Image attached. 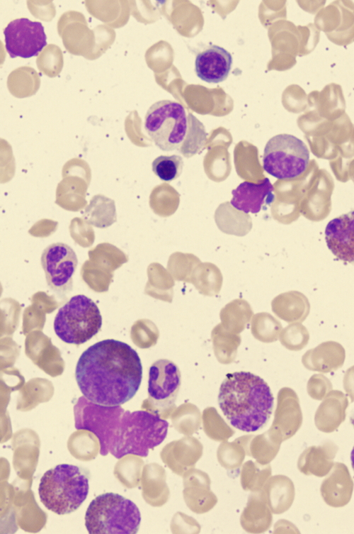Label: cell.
<instances>
[{
  "instance_id": "7a4b0ae2",
  "label": "cell",
  "mask_w": 354,
  "mask_h": 534,
  "mask_svg": "<svg viewBox=\"0 0 354 534\" xmlns=\"http://www.w3.org/2000/svg\"><path fill=\"white\" fill-rule=\"evenodd\" d=\"M75 379L81 394L90 401L105 406H121L137 392L142 365L130 345L106 339L82 352L76 365Z\"/></svg>"
},
{
  "instance_id": "f546056e",
  "label": "cell",
  "mask_w": 354,
  "mask_h": 534,
  "mask_svg": "<svg viewBox=\"0 0 354 534\" xmlns=\"http://www.w3.org/2000/svg\"><path fill=\"white\" fill-rule=\"evenodd\" d=\"M280 445L267 431L260 435H253L249 443L247 455L261 465H267L276 457Z\"/></svg>"
},
{
  "instance_id": "e575fe53",
  "label": "cell",
  "mask_w": 354,
  "mask_h": 534,
  "mask_svg": "<svg viewBox=\"0 0 354 534\" xmlns=\"http://www.w3.org/2000/svg\"><path fill=\"white\" fill-rule=\"evenodd\" d=\"M307 390L312 399L322 400L332 390V384L323 374H314L307 382Z\"/></svg>"
},
{
  "instance_id": "30bf717a",
  "label": "cell",
  "mask_w": 354,
  "mask_h": 534,
  "mask_svg": "<svg viewBox=\"0 0 354 534\" xmlns=\"http://www.w3.org/2000/svg\"><path fill=\"white\" fill-rule=\"evenodd\" d=\"M181 384V374L178 366L168 359H159L149 367L148 401L155 412L173 406ZM157 414V413H156Z\"/></svg>"
},
{
  "instance_id": "8d00e7d4",
  "label": "cell",
  "mask_w": 354,
  "mask_h": 534,
  "mask_svg": "<svg viewBox=\"0 0 354 534\" xmlns=\"http://www.w3.org/2000/svg\"><path fill=\"white\" fill-rule=\"evenodd\" d=\"M274 533H297L299 531L297 530L295 525L291 522L286 520H280L276 522L274 525Z\"/></svg>"
},
{
  "instance_id": "ba28073f",
  "label": "cell",
  "mask_w": 354,
  "mask_h": 534,
  "mask_svg": "<svg viewBox=\"0 0 354 534\" xmlns=\"http://www.w3.org/2000/svg\"><path fill=\"white\" fill-rule=\"evenodd\" d=\"M309 151L305 143L295 135L282 133L272 137L266 143L263 167L278 179H294L307 169Z\"/></svg>"
},
{
  "instance_id": "7402d4cb",
  "label": "cell",
  "mask_w": 354,
  "mask_h": 534,
  "mask_svg": "<svg viewBox=\"0 0 354 534\" xmlns=\"http://www.w3.org/2000/svg\"><path fill=\"white\" fill-rule=\"evenodd\" d=\"M272 522V512L259 491L252 492L240 516L242 528L247 533H262L270 528Z\"/></svg>"
},
{
  "instance_id": "44dd1931",
  "label": "cell",
  "mask_w": 354,
  "mask_h": 534,
  "mask_svg": "<svg viewBox=\"0 0 354 534\" xmlns=\"http://www.w3.org/2000/svg\"><path fill=\"white\" fill-rule=\"evenodd\" d=\"M273 313L287 323H301L305 320L310 311L308 299L297 291L279 294L271 302Z\"/></svg>"
},
{
  "instance_id": "603a6c76",
  "label": "cell",
  "mask_w": 354,
  "mask_h": 534,
  "mask_svg": "<svg viewBox=\"0 0 354 534\" xmlns=\"http://www.w3.org/2000/svg\"><path fill=\"white\" fill-rule=\"evenodd\" d=\"M252 316L250 304L242 299L230 301L220 311L223 328L236 334H239L246 328Z\"/></svg>"
},
{
  "instance_id": "4fadbf2b",
  "label": "cell",
  "mask_w": 354,
  "mask_h": 534,
  "mask_svg": "<svg viewBox=\"0 0 354 534\" xmlns=\"http://www.w3.org/2000/svg\"><path fill=\"white\" fill-rule=\"evenodd\" d=\"M327 247L339 260H354V215L351 211L331 220L325 228Z\"/></svg>"
},
{
  "instance_id": "f1b7e54d",
  "label": "cell",
  "mask_w": 354,
  "mask_h": 534,
  "mask_svg": "<svg viewBox=\"0 0 354 534\" xmlns=\"http://www.w3.org/2000/svg\"><path fill=\"white\" fill-rule=\"evenodd\" d=\"M270 475L271 467L269 464L261 465L258 462L248 460L244 463L241 470L242 489L251 492H258Z\"/></svg>"
},
{
  "instance_id": "5bb4252c",
  "label": "cell",
  "mask_w": 354,
  "mask_h": 534,
  "mask_svg": "<svg viewBox=\"0 0 354 534\" xmlns=\"http://www.w3.org/2000/svg\"><path fill=\"white\" fill-rule=\"evenodd\" d=\"M232 61V55L226 49L216 45H210L196 55L195 71L201 80L219 83L227 78Z\"/></svg>"
},
{
  "instance_id": "9c48e42d",
  "label": "cell",
  "mask_w": 354,
  "mask_h": 534,
  "mask_svg": "<svg viewBox=\"0 0 354 534\" xmlns=\"http://www.w3.org/2000/svg\"><path fill=\"white\" fill-rule=\"evenodd\" d=\"M78 258L72 247L64 243H55L45 247L41 255V265L50 289L59 295L69 293L73 288V275Z\"/></svg>"
},
{
  "instance_id": "6da1fadb",
  "label": "cell",
  "mask_w": 354,
  "mask_h": 534,
  "mask_svg": "<svg viewBox=\"0 0 354 534\" xmlns=\"http://www.w3.org/2000/svg\"><path fill=\"white\" fill-rule=\"evenodd\" d=\"M73 411L75 428L96 436L102 456L110 454L116 459L128 455L147 457L168 433V421L156 413L125 411L121 406H101L84 396L77 399Z\"/></svg>"
},
{
  "instance_id": "277c9868",
  "label": "cell",
  "mask_w": 354,
  "mask_h": 534,
  "mask_svg": "<svg viewBox=\"0 0 354 534\" xmlns=\"http://www.w3.org/2000/svg\"><path fill=\"white\" fill-rule=\"evenodd\" d=\"M88 481L89 474L85 469L69 464L58 465L45 472L40 479V501L56 514H69L87 498Z\"/></svg>"
},
{
  "instance_id": "d590c367",
  "label": "cell",
  "mask_w": 354,
  "mask_h": 534,
  "mask_svg": "<svg viewBox=\"0 0 354 534\" xmlns=\"http://www.w3.org/2000/svg\"><path fill=\"white\" fill-rule=\"evenodd\" d=\"M57 47L54 45H47L38 55L36 62L38 69L45 74L54 76L55 55Z\"/></svg>"
},
{
  "instance_id": "d6a6232c",
  "label": "cell",
  "mask_w": 354,
  "mask_h": 534,
  "mask_svg": "<svg viewBox=\"0 0 354 534\" xmlns=\"http://www.w3.org/2000/svg\"><path fill=\"white\" fill-rule=\"evenodd\" d=\"M279 338L281 344L290 350L298 351L308 343L309 334L300 323H292L282 329Z\"/></svg>"
},
{
  "instance_id": "52a82bcc",
  "label": "cell",
  "mask_w": 354,
  "mask_h": 534,
  "mask_svg": "<svg viewBox=\"0 0 354 534\" xmlns=\"http://www.w3.org/2000/svg\"><path fill=\"white\" fill-rule=\"evenodd\" d=\"M144 128L163 151L178 150L187 130V115L182 104L171 100L154 103L144 117Z\"/></svg>"
},
{
  "instance_id": "ffe728a7",
  "label": "cell",
  "mask_w": 354,
  "mask_h": 534,
  "mask_svg": "<svg viewBox=\"0 0 354 534\" xmlns=\"http://www.w3.org/2000/svg\"><path fill=\"white\" fill-rule=\"evenodd\" d=\"M259 493L270 511L275 514L287 511L291 507L295 495L292 481L282 474L270 477Z\"/></svg>"
},
{
  "instance_id": "3957f363",
  "label": "cell",
  "mask_w": 354,
  "mask_h": 534,
  "mask_svg": "<svg viewBox=\"0 0 354 534\" xmlns=\"http://www.w3.org/2000/svg\"><path fill=\"white\" fill-rule=\"evenodd\" d=\"M218 404L232 426L249 433L259 430L267 424L274 398L262 378L241 371L227 374L220 385Z\"/></svg>"
},
{
  "instance_id": "2e32d148",
  "label": "cell",
  "mask_w": 354,
  "mask_h": 534,
  "mask_svg": "<svg viewBox=\"0 0 354 534\" xmlns=\"http://www.w3.org/2000/svg\"><path fill=\"white\" fill-rule=\"evenodd\" d=\"M326 475L320 487L325 503L334 508L347 505L353 491V482L347 466L341 462H335Z\"/></svg>"
},
{
  "instance_id": "8fae6325",
  "label": "cell",
  "mask_w": 354,
  "mask_h": 534,
  "mask_svg": "<svg viewBox=\"0 0 354 534\" xmlns=\"http://www.w3.org/2000/svg\"><path fill=\"white\" fill-rule=\"evenodd\" d=\"M6 49L11 58H30L47 45V36L40 22L27 18L11 21L4 30Z\"/></svg>"
},
{
  "instance_id": "836d02e7",
  "label": "cell",
  "mask_w": 354,
  "mask_h": 534,
  "mask_svg": "<svg viewBox=\"0 0 354 534\" xmlns=\"http://www.w3.org/2000/svg\"><path fill=\"white\" fill-rule=\"evenodd\" d=\"M206 421L208 433L216 440H227L235 433V430L224 421L214 408H208Z\"/></svg>"
},
{
  "instance_id": "9a60e30c",
  "label": "cell",
  "mask_w": 354,
  "mask_h": 534,
  "mask_svg": "<svg viewBox=\"0 0 354 534\" xmlns=\"http://www.w3.org/2000/svg\"><path fill=\"white\" fill-rule=\"evenodd\" d=\"M273 186L268 178L260 183L244 182L232 191L231 205L245 213H257L264 204L274 201Z\"/></svg>"
},
{
  "instance_id": "83f0119b",
  "label": "cell",
  "mask_w": 354,
  "mask_h": 534,
  "mask_svg": "<svg viewBox=\"0 0 354 534\" xmlns=\"http://www.w3.org/2000/svg\"><path fill=\"white\" fill-rule=\"evenodd\" d=\"M215 348L219 361L223 364L234 362L241 343L239 334L231 333L218 325L213 333Z\"/></svg>"
},
{
  "instance_id": "484cf974",
  "label": "cell",
  "mask_w": 354,
  "mask_h": 534,
  "mask_svg": "<svg viewBox=\"0 0 354 534\" xmlns=\"http://www.w3.org/2000/svg\"><path fill=\"white\" fill-rule=\"evenodd\" d=\"M207 135L202 123L189 113L187 116L185 135L178 151L185 157H193L203 149L206 144Z\"/></svg>"
},
{
  "instance_id": "1f68e13d",
  "label": "cell",
  "mask_w": 354,
  "mask_h": 534,
  "mask_svg": "<svg viewBox=\"0 0 354 534\" xmlns=\"http://www.w3.org/2000/svg\"><path fill=\"white\" fill-rule=\"evenodd\" d=\"M184 162L179 155H160L152 163L153 172L163 182L176 179L182 173Z\"/></svg>"
},
{
  "instance_id": "4dcf8cb0",
  "label": "cell",
  "mask_w": 354,
  "mask_h": 534,
  "mask_svg": "<svg viewBox=\"0 0 354 534\" xmlns=\"http://www.w3.org/2000/svg\"><path fill=\"white\" fill-rule=\"evenodd\" d=\"M251 331L253 336L263 343H273L278 340L282 329L280 322L271 314L258 313L251 318Z\"/></svg>"
},
{
  "instance_id": "5b68a950",
  "label": "cell",
  "mask_w": 354,
  "mask_h": 534,
  "mask_svg": "<svg viewBox=\"0 0 354 534\" xmlns=\"http://www.w3.org/2000/svg\"><path fill=\"white\" fill-rule=\"evenodd\" d=\"M140 523L141 514L137 505L113 492L97 496L85 514V526L90 534H135Z\"/></svg>"
},
{
  "instance_id": "7c38bea8",
  "label": "cell",
  "mask_w": 354,
  "mask_h": 534,
  "mask_svg": "<svg viewBox=\"0 0 354 534\" xmlns=\"http://www.w3.org/2000/svg\"><path fill=\"white\" fill-rule=\"evenodd\" d=\"M302 423V413L296 392L289 387L280 389L274 419L267 432L273 440L281 443L292 438L300 428Z\"/></svg>"
},
{
  "instance_id": "8992f818",
  "label": "cell",
  "mask_w": 354,
  "mask_h": 534,
  "mask_svg": "<svg viewBox=\"0 0 354 534\" xmlns=\"http://www.w3.org/2000/svg\"><path fill=\"white\" fill-rule=\"evenodd\" d=\"M102 323V316L96 304L91 298L78 294L58 310L54 330L64 343L79 345L96 335Z\"/></svg>"
},
{
  "instance_id": "e0dca14e",
  "label": "cell",
  "mask_w": 354,
  "mask_h": 534,
  "mask_svg": "<svg viewBox=\"0 0 354 534\" xmlns=\"http://www.w3.org/2000/svg\"><path fill=\"white\" fill-rule=\"evenodd\" d=\"M338 447L332 441L305 449L297 461L298 469L305 475L326 476L331 469Z\"/></svg>"
},
{
  "instance_id": "ac0fdd59",
  "label": "cell",
  "mask_w": 354,
  "mask_h": 534,
  "mask_svg": "<svg viewBox=\"0 0 354 534\" xmlns=\"http://www.w3.org/2000/svg\"><path fill=\"white\" fill-rule=\"evenodd\" d=\"M346 358L343 347L335 341H326L304 354L303 365L308 369L328 373L341 367Z\"/></svg>"
},
{
  "instance_id": "d4e9b609",
  "label": "cell",
  "mask_w": 354,
  "mask_h": 534,
  "mask_svg": "<svg viewBox=\"0 0 354 534\" xmlns=\"http://www.w3.org/2000/svg\"><path fill=\"white\" fill-rule=\"evenodd\" d=\"M253 435H242L232 442L224 440L217 450L220 465L227 469H236L241 466L247 455L249 443Z\"/></svg>"
},
{
  "instance_id": "74e56055",
  "label": "cell",
  "mask_w": 354,
  "mask_h": 534,
  "mask_svg": "<svg viewBox=\"0 0 354 534\" xmlns=\"http://www.w3.org/2000/svg\"><path fill=\"white\" fill-rule=\"evenodd\" d=\"M6 57V53L2 42L0 40V65L4 62Z\"/></svg>"
},
{
  "instance_id": "4316f807",
  "label": "cell",
  "mask_w": 354,
  "mask_h": 534,
  "mask_svg": "<svg viewBox=\"0 0 354 534\" xmlns=\"http://www.w3.org/2000/svg\"><path fill=\"white\" fill-rule=\"evenodd\" d=\"M86 209L88 223L96 227L105 228L116 221L115 202L103 195L94 196Z\"/></svg>"
},
{
  "instance_id": "cb8c5ba5",
  "label": "cell",
  "mask_w": 354,
  "mask_h": 534,
  "mask_svg": "<svg viewBox=\"0 0 354 534\" xmlns=\"http://www.w3.org/2000/svg\"><path fill=\"white\" fill-rule=\"evenodd\" d=\"M40 84V79L38 72L28 66L14 69L9 74L7 80L10 93L17 98H25L35 94Z\"/></svg>"
},
{
  "instance_id": "d6986e66",
  "label": "cell",
  "mask_w": 354,
  "mask_h": 534,
  "mask_svg": "<svg viewBox=\"0 0 354 534\" xmlns=\"http://www.w3.org/2000/svg\"><path fill=\"white\" fill-rule=\"evenodd\" d=\"M348 398L338 390H331L324 399L315 413L314 423L324 433L336 430L346 419Z\"/></svg>"
}]
</instances>
